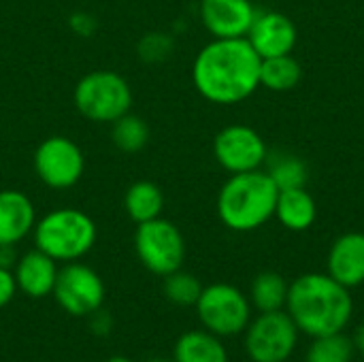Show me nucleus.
Returning <instances> with one entry per match:
<instances>
[{
	"mask_svg": "<svg viewBox=\"0 0 364 362\" xmlns=\"http://www.w3.org/2000/svg\"><path fill=\"white\" fill-rule=\"evenodd\" d=\"M124 209L128 213V218L134 224H143L149 220H156L162 215L164 209V194L160 190L158 183L141 179L134 181L124 196Z\"/></svg>",
	"mask_w": 364,
	"mask_h": 362,
	"instance_id": "19",
	"label": "nucleus"
},
{
	"mask_svg": "<svg viewBox=\"0 0 364 362\" xmlns=\"http://www.w3.org/2000/svg\"><path fill=\"white\" fill-rule=\"evenodd\" d=\"M286 312L309 339L346 333L354 316L352 290L328 273H305L290 282Z\"/></svg>",
	"mask_w": 364,
	"mask_h": 362,
	"instance_id": "2",
	"label": "nucleus"
},
{
	"mask_svg": "<svg viewBox=\"0 0 364 362\" xmlns=\"http://www.w3.org/2000/svg\"><path fill=\"white\" fill-rule=\"evenodd\" d=\"M275 186L279 190H290V188H305L307 183V166L303 160L294 156H282L277 158L271 169L267 171Z\"/></svg>",
	"mask_w": 364,
	"mask_h": 362,
	"instance_id": "25",
	"label": "nucleus"
},
{
	"mask_svg": "<svg viewBox=\"0 0 364 362\" xmlns=\"http://www.w3.org/2000/svg\"><path fill=\"white\" fill-rule=\"evenodd\" d=\"M290 284L275 271H262L254 277L250 286V303L258 314L286 309Z\"/></svg>",
	"mask_w": 364,
	"mask_h": 362,
	"instance_id": "20",
	"label": "nucleus"
},
{
	"mask_svg": "<svg viewBox=\"0 0 364 362\" xmlns=\"http://www.w3.org/2000/svg\"><path fill=\"white\" fill-rule=\"evenodd\" d=\"M301 77V64L296 58H292V53L264 58L260 62V85L271 92H288L299 85Z\"/></svg>",
	"mask_w": 364,
	"mask_h": 362,
	"instance_id": "21",
	"label": "nucleus"
},
{
	"mask_svg": "<svg viewBox=\"0 0 364 362\" xmlns=\"http://www.w3.org/2000/svg\"><path fill=\"white\" fill-rule=\"evenodd\" d=\"M260 55L247 38H213L192 66L198 94L213 105H237L260 87Z\"/></svg>",
	"mask_w": 364,
	"mask_h": 362,
	"instance_id": "1",
	"label": "nucleus"
},
{
	"mask_svg": "<svg viewBox=\"0 0 364 362\" xmlns=\"http://www.w3.org/2000/svg\"><path fill=\"white\" fill-rule=\"evenodd\" d=\"M68 26L70 30L77 34V36H83V38H90L96 34L98 30V19L92 15V13H85V11H77L68 17Z\"/></svg>",
	"mask_w": 364,
	"mask_h": 362,
	"instance_id": "27",
	"label": "nucleus"
},
{
	"mask_svg": "<svg viewBox=\"0 0 364 362\" xmlns=\"http://www.w3.org/2000/svg\"><path fill=\"white\" fill-rule=\"evenodd\" d=\"M173 47H175V41H173L171 34H166V32H147L136 43V53H139V58L143 62L158 64V62H164L173 53Z\"/></svg>",
	"mask_w": 364,
	"mask_h": 362,
	"instance_id": "26",
	"label": "nucleus"
},
{
	"mask_svg": "<svg viewBox=\"0 0 364 362\" xmlns=\"http://www.w3.org/2000/svg\"><path fill=\"white\" fill-rule=\"evenodd\" d=\"M326 273L341 286L354 290L364 284V233H346L328 250Z\"/></svg>",
	"mask_w": 364,
	"mask_h": 362,
	"instance_id": "14",
	"label": "nucleus"
},
{
	"mask_svg": "<svg viewBox=\"0 0 364 362\" xmlns=\"http://www.w3.org/2000/svg\"><path fill=\"white\" fill-rule=\"evenodd\" d=\"M17 294V282L11 269L0 267V309H4Z\"/></svg>",
	"mask_w": 364,
	"mask_h": 362,
	"instance_id": "28",
	"label": "nucleus"
},
{
	"mask_svg": "<svg viewBox=\"0 0 364 362\" xmlns=\"http://www.w3.org/2000/svg\"><path fill=\"white\" fill-rule=\"evenodd\" d=\"M58 262L49 258L41 250H30L23 256H19L13 275L17 282V290L23 292L30 299H45L53 292L55 280H58Z\"/></svg>",
	"mask_w": 364,
	"mask_h": 362,
	"instance_id": "15",
	"label": "nucleus"
},
{
	"mask_svg": "<svg viewBox=\"0 0 364 362\" xmlns=\"http://www.w3.org/2000/svg\"><path fill=\"white\" fill-rule=\"evenodd\" d=\"M53 299L73 318H90L105 303L107 288L102 277L81 260L66 262L58 269Z\"/></svg>",
	"mask_w": 364,
	"mask_h": 362,
	"instance_id": "9",
	"label": "nucleus"
},
{
	"mask_svg": "<svg viewBox=\"0 0 364 362\" xmlns=\"http://www.w3.org/2000/svg\"><path fill=\"white\" fill-rule=\"evenodd\" d=\"M198 322L205 331L218 335L220 339H230L243 335L252 322V303L237 286L232 284H211L205 286L196 305Z\"/></svg>",
	"mask_w": 364,
	"mask_h": 362,
	"instance_id": "6",
	"label": "nucleus"
},
{
	"mask_svg": "<svg viewBox=\"0 0 364 362\" xmlns=\"http://www.w3.org/2000/svg\"><path fill=\"white\" fill-rule=\"evenodd\" d=\"M275 218L288 230H294V233L309 230L318 218L316 198L305 188L279 190L277 205H275Z\"/></svg>",
	"mask_w": 364,
	"mask_h": 362,
	"instance_id": "17",
	"label": "nucleus"
},
{
	"mask_svg": "<svg viewBox=\"0 0 364 362\" xmlns=\"http://www.w3.org/2000/svg\"><path fill=\"white\" fill-rule=\"evenodd\" d=\"M213 156L224 171L235 175L260 169L269 158V149L264 139L254 128L245 124H232L215 134Z\"/></svg>",
	"mask_w": 364,
	"mask_h": 362,
	"instance_id": "11",
	"label": "nucleus"
},
{
	"mask_svg": "<svg viewBox=\"0 0 364 362\" xmlns=\"http://www.w3.org/2000/svg\"><path fill=\"white\" fill-rule=\"evenodd\" d=\"M352 344H354L356 354L364 358V322H360V324L356 326V331L352 333Z\"/></svg>",
	"mask_w": 364,
	"mask_h": 362,
	"instance_id": "31",
	"label": "nucleus"
},
{
	"mask_svg": "<svg viewBox=\"0 0 364 362\" xmlns=\"http://www.w3.org/2000/svg\"><path fill=\"white\" fill-rule=\"evenodd\" d=\"M356 356L352 337L346 333H335V335H324L311 339L305 362H352Z\"/></svg>",
	"mask_w": 364,
	"mask_h": 362,
	"instance_id": "23",
	"label": "nucleus"
},
{
	"mask_svg": "<svg viewBox=\"0 0 364 362\" xmlns=\"http://www.w3.org/2000/svg\"><path fill=\"white\" fill-rule=\"evenodd\" d=\"M245 38L260 55V60H264V58L292 53L299 41V32L288 15L277 11H264V13H256V19Z\"/></svg>",
	"mask_w": 364,
	"mask_h": 362,
	"instance_id": "13",
	"label": "nucleus"
},
{
	"mask_svg": "<svg viewBox=\"0 0 364 362\" xmlns=\"http://www.w3.org/2000/svg\"><path fill=\"white\" fill-rule=\"evenodd\" d=\"M102 362H132L130 358H126V356H111V358H107V361Z\"/></svg>",
	"mask_w": 364,
	"mask_h": 362,
	"instance_id": "32",
	"label": "nucleus"
},
{
	"mask_svg": "<svg viewBox=\"0 0 364 362\" xmlns=\"http://www.w3.org/2000/svg\"><path fill=\"white\" fill-rule=\"evenodd\" d=\"M147 362H175V361H173V356H171V358H164V356H156V358H149Z\"/></svg>",
	"mask_w": 364,
	"mask_h": 362,
	"instance_id": "33",
	"label": "nucleus"
},
{
	"mask_svg": "<svg viewBox=\"0 0 364 362\" xmlns=\"http://www.w3.org/2000/svg\"><path fill=\"white\" fill-rule=\"evenodd\" d=\"M203 288L205 286L200 284V280L196 275L181 271V269L166 275L164 284H162V292H164L166 301L177 307H194Z\"/></svg>",
	"mask_w": 364,
	"mask_h": 362,
	"instance_id": "24",
	"label": "nucleus"
},
{
	"mask_svg": "<svg viewBox=\"0 0 364 362\" xmlns=\"http://www.w3.org/2000/svg\"><path fill=\"white\" fill-rule=\"evenodd\" d=\"M77 111L96 124H113L132 107L130 83L115 70H92L75 85Z\"/></svg>",
	"mask_w": 364,
	"mask_h": 362,
	"instance_id": "5",
	"label": "nucleus"
},
{
	"mask_svg": "<svg viewBox=\"0 0 364 362\" xmlns=\"http://www.w3.org/2000/svg\"><path fill=\"white\" fill-rule=\"evenodd\" d=\"M279 188L262 169L235 173L218 194V215L235 233H252L275 215Z\"/></svg>",
	"mask_w": 364,
	"mask_h": 362,
	"instance_id": "3",
	"label": "nucleus"
},
{
	"mask_svg": "<svg viewBox=\"0 0 364 362\" xmlns=\"http://www.w3.org/2000/svg\"><path fill=\"white\" fill-rule=\"evenodd\" d=\"M111 141L124 154L141 151L149 141V126L143 117L132 115L130 111L111 124Z\"/></svg>",
	"mask_w": 364,
	"mask_h": 362,
	"instance_id": "22",
	"label": "nucleus"
},
{
	"mask_svg": "<svg viewBox=\"0 0 364 362\" xmlns=\"http://www.w3.org/2000/svg\"><path fill=\"white\" fill-rule=\"evenodd\" d=\"M34 171L47 188L68 190L83 177L85 156L68 137H49L34 151Z\"/></svg>",
	"mask_w": 364,
	"mask_h": 362,
	"instance_id": "10",
	"label": "nucleus"
},
{
	"mask_svg": "<svg viewBox=\"0 0 364 362\" xmlns=\"http://www.w3.org/2000/svg\"><path fill=\"white\" fill-rule=\"evenodd\" d=\"M134 250L141 265L160 277L179 271L186 260V239L181 230L164 218L136 224Z\"/></svg>",
	"mask_w": 364,
	"mask_h": 362,
	"instance_id": "8",
	"label": "nucleus"
},
{
	"mask_svg": "<svg viewBox=\"0 0 364 362\" xmlns=\"http://www.w3.org/2000/svg\"><path fill=\"white\" fill-rule=\"evenodd\" d=\"M256 13L252 0H200V21L213 38H245Z\"/></svg>",
	"mask_w": 364,
	"mask_h": 362,
	"instance_id": "12",
	"label": "nucleus"
},
{
	"mask_svg": "<svg viewBox=\"0 0 364 362\" xmlns=\"http://www.w3.org/2000/svg\"><path fill=\"white\" fill-rule=\"evenodd\" d=\"M19 256L15 252V245H0V267L2 269H15Z\"/></svg>",
	"mask_w": 364,
	"mask_h": 362,
	"instance_id": "30",
	"label": "nucleus"
},
{
	"mask_svg": "<svg viewBox=\"0 0 364 362\" xmlns=\"http://www.w3.org/2000/svg\"><path fill=\"white\" fill-rule=\"evenodd\" d=\"M299 329L286 309L258 314L243 331V348L252 362H288L299 348Z\"/></svg>",
	"mask_w": 364,
	"mask_h": 362,
	"instance_id": "7",
	"label": "nucleus"
},
{
	"mask_svg": "<svg viewBox=\"0 0 364 362\" xmlns=\"http://www.w3.org/2000/svg\"><path fill=\"white\" fill-rule=\"evenodd\" d=\"M34 247L55 262H75L87 256L96 243L94 220L75 207H60L45 213L34 224Z\"/></svg>",
	"mask_w": 364,
	"mask_h": 362,
	"instance_id": "4",
	"label": "nucleus"
},
{
	"mask_svg": "<svg viewBox=\"0 0 364 362\" xmlns=\"http://www.w3.org/2000/svg\"><path fill=\"white\" fill-rule=\"evenodd\" d=\"M36 224L32 201L19 190H0V245H17Z\"/></svg>",
	"mask_w": 364,
	"mask_h": 362,
	"instance_id": "16",
	"label": "nucleus"
},
{
	"mask_svg": "<svg viewBox=\"0 0 364 362\" xmlns=\"http://www.w3.org/2000/svg\"><path fill=\"white\" fill-rule=\"evenodd\" d=\"M90 318H92V320H90V326H92V333H94L96 337H107V335L113 331V318H111V314L105 312L102 307H100L98 312H94Z\"/></svg>",
	"mask_w": 364,
	"mask_h": 362,
	"instance_id": "29",
	"label": "nucleus"
},
{
	"mask_svg": "<svg viewBox=\"0 0 364 362\" xmlns=\"http://www.w3.org/2000/svg\"><path fill=\"white\" fill-rule=\"evenodd\" d=\"M173 361L175 362H230L228 350L224 346V339L218 335L205 331V329H194L175 341L173 348Z\"/></svg>",
	"mask_w": 364,
	"mask_h": 362,
	"instance_id": "18",
	"label": "nucleus"
}]
</instances>
